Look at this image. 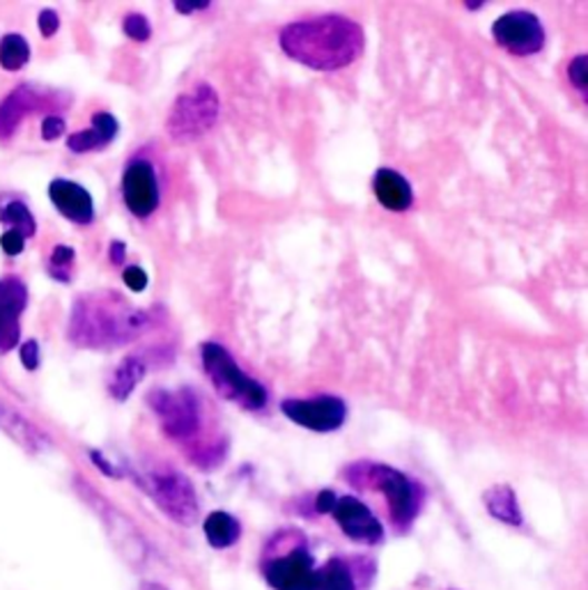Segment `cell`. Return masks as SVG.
<instances>
[{
    "label": "cell",
    "instance_id": "obj_1",
    "mask_svg": "<svg viewBox=\"0 0 588 590\" xmlns=\"http://www.w3.org/2000/svg\"><path fill=\"white\" fill-rule=\"evenodd\" d=\"M279 42L288 58L318 72H336L363 53L366 34L348 17L325 14L288 23L279 34Z\"/></svg>",
    "mask_w": 588,
    "mask_h": 590
},
{
    "label": "cell",
    "instance_id": "obj_2",
    "mask_svg": "<svg viewBox=\"0 0 588 590\" xmlns=\"http://www.w3.org/2000/svg\"><path fill=\"white\" fill-rule=\"evenodd\" d=\"M150 327L146 310L131 308L118 292H94L77 299L69 320V340L88 350L124 344Z\"/></svg>",
    "mask_w": 588,
    "mask_h": 590
},
{
    "label": "cell",
    "instance_id": "obj_3",
    "mask_svg": "<svg viewBox=\"0 0 588 590\" xmlns=\"http://www.w3.org/2000/svg\"><path fill=\"white\" fill-rule=\"evenodd\" d=\"M348 480L355 484V488L382 492L385 499L389 501L391 519L398 529H409L421 510L419 484L393 467L359 462L348 469Z\"/></svg>",
    "mask_w": 588,
    "mask_h": 590
},
{
    "label": "cell",
    "instance_id": "obj_4",
    "mask_svg": "<svg viewBox=\"0 0 588 590\" xmlns=\"http://www.w3.org/2000/svg\"><path fill=\"white\" fill-rule=\"evenodd\" d=\"M200 359H202L207 377H210L212 381L215 391L223 400H230L249 411H260L267 407V400H269L267 389L260 384L258 379L249 377L235 363L232 354L226 350V347H221L219 342H202Z\"/></svg>",
    "mask_w": 588,
    "mask_h": 590
},
{
    "label": "cell",
    "instance_id": "obj_5",
    "mask_svg": "<svg viewBox=\"0 0 588 590\" xmlns=\"http://www.w3.org/2000/svg\"><path fill=\"white\" fill-rule=\"evenodd\" d=\"M143 488L159 510L180 527H191L198 519V497L191 480L176 469H157L143 476Z\"/></svg>",
    "mask_w": 588,
    "mask_h": 590
},
{
    "label": "cell",
    "instance_id": "obj_6",
    "mask_svg": "<svg viewBox=\"0 0 588 590\" xmlns=\"http://www.w3.org/2000/svg\"><path fill=\"white\" fill-rule=\"evenodd\" d=\"M217 118H219V97L210 86L200 83L191 92L178 97L176 107H172L168 116V131L172 136V141L191 143L196 138L210 131Z\"/></svg>",
    "mask_w": 588,
    "mask_h": 590
},
{
    "label": "cell",
    "instance_id": "obj_7",
    "mask_svg": "<svg viewBox=\"0 0 588 590\" xmlns=\"http://www.w3.org/2000/svg\"><path fill=\"white\" fill-rule=\"evenodd\" d=\"M148 400L157 413L166 437L180 443L198 437L202 426V413H200V400L191 389H180V391L155 389Z\"/></svg>",
    "mask_w": 588,
    "mask_h": 590
},
{
    "label": "cell",
    "instance_id": "obj_8",
    "mask_svg": "<svg viewBox=\"0 0 588 590\" xmlns=\"http://www.w3.org/2000/svg\"><path fill=\"white\" fill-rule=\"evenodd\" d=\"M281 411L292 423L313 432H336L348 419V404L336 396H318L308 400L288 398L281 402Z\"/></svg>",
    "mask_w": 588,
    "mask_h": 590
},
{
    "label": "cell",
    "instance_id": "obj_9",
    "mask_svg": "<svg viewBox=\"0 0 588 590\" xmlns=\"http://www.w3.org/2000/svg\"><path fill=\"white\" fill-rule=\"evenodd\" d=\"M492 38L515 56H534L545 47V28L531 12H506L492 23Z\"/></svg>",
    "mask_w": 588,
    "mask_h": 590
},
{
    "label": "cell",
    "instance_id": "obj_10",
    "mask_svg": "<svg viewBox=\"0 0 588 590\" xmlns=\"http://www.w3.org/2000/svg\"><path fill=\"white\" fill-rule=\"evenodd\" d=\"M122 198L136 219H148L161 202L157 170L148 159H133L122 176Z\"/></svg>",
    "mask_w": 588,
    "mask_h": 590
},
{
    "label": "cell",
    "instance_id": "obj_11",
    "mask_svg": "<svg viewBox=\"0 0 588 590\" xmlns=\"http://www.w3.org/2000/svg\"><path fill=\"white\" fill-rule=\"evenodd\" d=\"M28 306V288L19 276L0 279V357L19 344L21 316Z\"/></svg>",
    "mask_w": 588,
    "mask_h": 590
},
{
    "label": "cell",
    "instance_id": "obj_12",
    "mask_svg": "<svg viewBox=\"0 0 588 590\" xmlns=\"http://www.w3.org/2000/svg\"><path fill=\"white\" fill-rule=\"evenodd\" d=\"M340 531L355 542L377 544L385 538V527L375 512L357 497H340L331 510Z\"/></svg>",
    "mask_w": 588,
    "mask_h": 590
},
{
    "label": "cell",
    "instance_id": "obj_13",
    "mask_svg": "<svg viewBox=\"0 0 588 590\" xmlns=\"http://www.w3.org/2000/svg\"><path fill=\"white\" fill-rule=\"evenodd\" d=\"M265 579L273 590H310L316 574V561L306 544L295 547L286 557L265 563Z\"/></svg>",
    "mask_w": 588,
    "mask_h": 590
},
{
    "label": "cell",
    "instance_id": "obj_14",
    "mask_svg": "<svg viewBox=\"0 0 588 590\" xmlns=\"http://www.w3.org/2000/svg\"><path fill=\"white\" fill-rule=\"evenodd\" d=\"M49 198L67 221L77 226H90L94 221V200L81 184L72 180H53L49 184Z\"/></svg>",
    "mask_w": 588,
    "mask_h": 590
},
{
    "label": "cell",
    "instance_id": "obj_15",
    "mask_svg": "<svg viewBox=\"0 0 588 590\" xmlns=\"http://www.w3.org/2000/svg\"><path fill=\"white\" fill-rule=\"evenodd\" d=\"M99 514L103 517V522H107L109 536H111L118 553L124 559V563L131 566L133 570H143L148 563V544L141 538V533H138L127 522V519L116 510H103Z\"/></svg>",
    "mask_w": 588,
    "mask_h": 590
},
{
    "label": "cell",
    "instance_id": "obj_16",
    "mask_svg": "<svg viewBox=\"0 0 588 590\" xmlns=\"http://www.w3.org/2000/svg\"><path fill=\"white\" fill-rule=\"evenodd\" d=\"M372 189H375L379 204H382L389 212H407L413 202L411 184L400 176V172L391 168H379L375 172Z\"/></svg>",
    "mask_w": 588,
    "mask_h": 590
},
{
    "label": "cell",
    "instance_id": "obj_17",
    "mask_svg": "<svg viewBox=\"0 0 588 590\" xmlns=\"http://www.w3.org/2000/svg\"><path fill=\"white\" fill-rule=\"evenodd\" d=\"M38 94H34L30 88L21 86L14 92L6 97V101L0 103V138H10L23 122L28 113L38 109Z\"/></svg>",
    "mask_w": 588,
    "mask_h": 590
},
{
    "label": "cell",
    "instance_id": "obj_18",
    "mask_svg": "<svg viewBox=\"0 0 588 590\" xmlns=\"http://www.w3.org/2000/svg\"><path fill=\"white\" fill-rule=\"evenodd\" d=\"M482 503H486L488 512L499 519V522L508 527H522V510L510 484H495V488L482 494Z\"/></svg>",
    "mask_w": 588,
    "mask_h": 590
},
{
    "label": "cell",
    "instance_id": "obj_19",
    "mask_svg": "<svg viewBox=\"0 0 588 590\" xmlns=\"http://www.w3.org/2000/svg\"><path fill=\"white\" fill-rule=\"evenodd\" d=\"M205 538L215 549H228L232 547L241 536V524L226 510H215L207 514L202 524Z\"/></svg>",
    "mask_w": 588,
    "mask_h": 590
},
{
    "label": "cell",
    "instance_id": "obj_20",
    "mask_svg": "<svg viewBox=\"0 0 588 590\" xmlns=\"http://www.w3.org/2000/svg\"><path fill=\"white\" fill-rule=\"evenodd\" d=\"M148 368H146V361L141 357H127L113 372V379L109 384V393L116 398V400H127L133 389L141 384V379L146 377Z\"/></svg>",
    "mask_w": 588,
    "mask_h": 590
},
{
    "label": "cell",
    "instance_id": "obj_21",
    "mask_svg": "<svg viewBox=\"0 0 588 590\" xmlns=\"http://www.w3.org/2000/svg\"><path fill=\"white\" fill-rule=\"evenodd\" d=\"M310 590H357L350 568L340 559H331L325 568H316Z\"/></svg>",
    "mask_w": 588,
    "mask_h": 590
},
{
    "label": "cell",
    "instance_id": "obj_22",
    "mask_svg": "<svg viewBox=\"0 0 588 590\" xmlns=\"http://www.w3.org/2000/svg\"><path fill=\"white\" fill-rule=\"evenodd\" d=\"M28 60H30V47L23 34L10 32L0 40V67H3L6 72H19L21 67L28 64Z\"/></svg>",
    "mask_w": 588,
    "mask_h": 590
},
{
    "label": "cell",
    "instance_id": "obj_23",
    "mask_svg": "<svg viewBox=\"0 0 588 590\" xmlns=\"http://www.w3.org/2000/svg\"><path fill=\"white\" fill-rule=\"evenodd\" d=\"M0 221L8 223L10 230L21 232L23 237H32L34 230H38V223H34V217L30 214L28 207L23 202H8L0 212Z\"/></svg>",
    "mask_w": 588,
    "mask_h": 590
},
{
    "label": "cell",
    "instance_id": "obj_24",
    "mask_svg": "<svg viewBox=\"0 0 588 590\" xmlns=\"http://www.w3.org/2000/svg\"><path fill=\"white\" fill-rule=\"evenodd\" d=\"M74 260H77L74 249H69L64 244L56 247L51 258H49V273L53 276L56 281L69 283V271H72V267H74Z\"/></svg>",
    "mask_w": 588,
    "mask_h": 590
},
{
    "label": "cell",
    "instance_id": "obj_25",
    "mask_svg": "<svg viewBox=\"0 0 588 590\" xmlns=\"http://www.w3.org/2000/svg\"><path fill=\"white\" fill-rule=\"evenodd\" d=\"M67 148L77 152V154H86V152H92V150H101L107 148V143L101 141V136L90 127V129H83V131H77L67 138Z\"/></svg>",
    "mask_w": 588,
    "mask_h": 590
},
{
    "label": "cell",
    "instance_id": "obj_26",
    "mask_svg": "<svg viewBox=\"0 0 588 590\" xmlns=\"http://www.w3.org/2000/svg\"><path fill=\"white\" fill-rule=\"evenodd\" d=\"M122 30L129 40L133 42H148L152 38V26L148 21V17L143 14H127L122 21Z\"/></svg>",
    "mask_w": 588,
    "mask_h": 590
},
{
    "label": "cell",
    "instance_id": "obj_27",
    "mask_svg": "<svg viewBox=\"0 0 588 590\" xmlns=\"http://www.w3.org/2000/svg\"><path fill=\"white\" fill-rule=\"evenodd\" d=\"M92 129L101 136V141L109 146V143L113 141V138L118 136L120 124H118V120H116L111 113L99 111V113H94V118H92Z\"/></svg>",
    "mask_w": 588,
    "mask_h": 590
},
{
    "label": "cell",
    "instance_id": "obj_28",
    "mask_svg": "<svg viewBox=\"0 0 588 590\" xmlns=\"http://www.w3.org/2000/svg\"><path fill=\"white\" fill-rule=\"evenodd\" d=\"M586 56H577L570 67H568V77H570V83L581 92L586 94V86H588V69H586Z\"/></svg>",
    "mask_w": 588,
    "mask_h": 590
},
{
    "label": "cell",
    "instance_id": "obj_29",
    "mask_svg": "<svg viewBox=\"0 0 588 590\" xmlns=\"http://www.w3.org/2000/svg\"><path fill=\"white\" fill-rule=\"evenodd\" d=\"M122 281H124V286H127L131 292H143V290L148 288V283H150L148 273H146L141 267H136V264H131V267H127V269L122 271Z\"/></svg>",
    "mask_w": 588,
    "mask_h": 590
},
{
    "label": "cell",
    "instance_id": "obj_30",
    "mask_svg": "<svg viewBox=\"0 0 588 590\" xmlns=\"http://www.w3.org/2000/svg\"><path fill=\"white\" fill-rule=\"evenodd\" d=\"M40 361H42V357H40V344H38V340L23 342L21 344V363H23V368L28 372H34V370L40 368Z\"/></svg>",
    "mask_w": 588,
    "mask_h": 590
},
{
    "label": "cell",
    "instance_id": "obj_31",
    "mask_svg": "<svg viewBox=\"0 0 588 590\" xmlns=\"http://www.w3.org/2000/svg\"><path fill=\"white\" fill-rule=\"evenodd\" d=\"M0 249H3L8 256H19L26 249V237L17 230H6L3 237H0Z\"/></svg>",
    "mask_w": 588,
    "mask_h": 590
},
{
    "label": "cell",
    "instance_id": "obj_32",
    "mask_svg": "<svg viewBox=\"0 0 588 590\" xmlns=\"http://www.w3.org/2000/svg\"><path fill=\"white\" fill-rule=\"evenodd\" d=\"M67 131V122L60 116H47L42 122V138L44 141H58V138Z\"/></svg>",
    "mask_w": 588,
    "mask_h": 590
},
{
    "label": "cell",
    "instance_id": "obj_33",
    "mask_svg": "<svg viewBox=\"0 0 588 590\" xmlns=\"http://www.w3.org/2000/svg\"><path fill=\"white\" fill-rule=\"evenodd\" d=\"M38 26H40L42 38H53V34L60 28V17L53 10H42L40 19H38Z\"/></svg>",
    "mask_w": 588,
    "mask_h": 590
},
{
    "label": "cell",
    "instance_id": "obj_34",
    "mask_svg": "<svg viewBox=\"0 0 588 590\" xmlns=\"http://www.w3.org/2000/svg\"><path fill=\"white\" fill-rule=\"evenodd\" d=\"M172 6H176V10L180 14H191V12L207 10L212 3H210V0H176V3H172Z\"/></svg>",
    "mask_w": 588,
    "mask_h": 590
},
{
    "label": "cell",
    "instance_id": "obj_35",
    "mask_svg": "<svg viewBox=\"0 0 588 590\" xmlns=\"http://www.w3.org/2000/svg\"><path fill=\"white\" fill-rule=\"evenodd\" d=\"M336 492L333 490H322L320 494H318V499H316V508H318V512L320 514H331V510H333V506H336Z\"/></svg>",
    "mask_w": 588,
    "mask_h": 590
},
{
    "label": "cell",
    "instance_id": "obj_36",
    "mask_svg": "<svg viewBox=\"0 0 588 590\" xmlns=\"http://www.w3.org/2000/svg\"><path fill=\"white\" fill-rule=\"evenodd\" d=\"M109 256H111V262L113 264H124V256H127V247L124 241H111V249H109Z\"/></svg>",
    "mask_w": 588,
    "mask_h": 590
},
{
    "label": "cell",
    "instance_id": "obj_37",
    "mask_svg": "<svg viewBox=\"0 0 588 590\" xmlns=\"http://www.w3.org/2000/svg\"><path fill=\"white\" fill-rule=\"evenodd\" d=\"M90 458L97 462V467H99L103 473H107V476H113V478H120V471H118L116 467H111L107 460H103V458L97 453V450H92Z\"/></svg>",
    "mask_w": 588,
    "mask_h": 590
},
{
    "label": "cell",
    "instance_id": "obj_38",
    "mask_svg": "<svg viewBox=\"0 0 588 590\" xmlns=\"http://www.w3.org/2000/svg\"><path fill=\"white\" fill-rule=\"evenodd\" d=\"M141 590H166V588L159 586V583H146Z\"/></svg>",
    "mask_w": 588,
    "mask_h": 590
},
{
    "label": "cell",
    "instance_id": "obj_39",
    "mask_svg": "<svg viewBox=\"0 0 588 590\" xmlns=\"http://www.w3.org/2000/svg\"><path fill=\"white\" fill-rule=\"evenodd\" d=\"M469 10H478V8H482V6H486V3H465Z\"/></svg>",
    "mask_w": 588,
    "mask_h": 590
}]
</instances>
